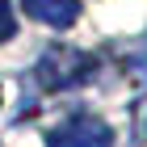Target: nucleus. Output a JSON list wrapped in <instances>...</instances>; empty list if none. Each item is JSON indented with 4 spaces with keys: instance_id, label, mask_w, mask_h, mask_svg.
Returning <instances> with one entry per match:
<instances>
[{
    "instance_id": "f257e3e1",
    "label": "nucleus",
    "mask_w": 147,
    "mask_h": 147,
    "mask_svg": "<svg viewBox=\"0 0 147 147\" xmlns=\"http://www.w3.org/2000/svg\"><path fill=\"white\" fill-rule=\"evenodd\" d=\"M92 55H84V51H76V46H51L42 59H38V84L51 92L59 88H76V84H84V80L92 76Z\"/></svg>"
},
{
    "instance_id": "f03ea898",
    "label": "nucleus",
    "mask_w": 147,
    "mask_h": 147,
    "mask_svg": "<svg viewBox=\"0 0 147 147\" xmlns=\"http://www.w3.org/2000/svg\"><path fill=\"white\" fill-rule=\"evenodd\" d=\"M46 147H113V130L92 113H76L46 130Z\"/></svg>"
},
{
    "instance_id": "7ed1b4c3",
    "label": "nucleus",
    "mask_w": 147,
    "mask_h": 147,
    "mask_svg": "<svg viewBox=\"0 0 147 147\" xmlns=\"http://www.w3.org/2000/svg\"><path fill=\"white\" fill-rule=\"evenodd\" d=\"M21 9L51 30H67L80 17V0H21Z\"/></svg>"
},
{
    "instance_id": "20e7f679",
    "label": "nucleus",
    "mask_w": 147,
    "mask_h": 147,
    "mask_svg": "<svg viewBox=\"0 0 147 147\" xmlns=\"http://www.w3.org/2000/svg\"><path fill=\"white\" fill-rule=\"evenodd\" d=\"M17 34V17H13V4L9 0H0V42H9Z\"/></svg>"
}]
</instances>
